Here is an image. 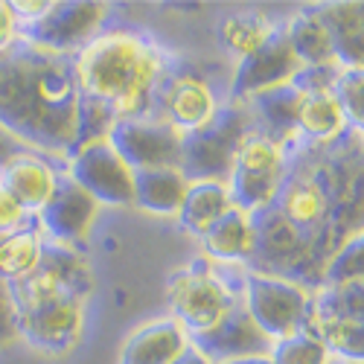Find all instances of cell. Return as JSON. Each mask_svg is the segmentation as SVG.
Returning a JSON list of instances; mask_svg holds the SVG:
<instances>
[{"label": "cell", "mask_w": 364, "mask_h": 364, "mask_svg": "<svg viewBox=\"0 0 364 364\" xmlns=\"http://www.w3.org/2000/svg\"><path fill=\"white\" fill-rule=\"evenodd\" d=\"M286 178H289V149L254 129L242 137L225 184L233 207L254 216L265 207H274Z\"/></svg>", "instance_id": "5b68a950"}, {"label": "cell", "mask_w": 364, "mask_h": 364, "mask_svg": "<svg viewBox=\"0 0 364 364\" xmlns=\"http://www.w3.org/2000/svg\"><path fill=\"white\" fill-rule=\"evenodd\" d=\"M105 137L117 149V155L132 166V172L178 166L181 140H184V134H178L172 126H166L158 117L117 119V123H111Z\"/></svg>", "instance_id": "7c38bea8"}, {"label": "cell", "mask_w": 364, "mask_h": 364, "mask_svg": "<svg viewBox=\"0 0 364 364\" xmlns=\"http://www.w3.org/2000/svg\"><path fill=\"white\" fill-rule=\"evenodd\" d=\"M108 21V4H79V0H50L47 12L21 29V38L53 53L76 55L90 38H97Z\"/></svg>", "instance_id": "9c48e42d"}, {"label": "cell", "mask_w": 364, "mask_h": 364, "mask_svg": "<svg viewBox=\"0 0 364 364\" xmlns=\"http://www.w3.org/2000/svg\"><path fill=\"white\" fill-rule=\"evenodd\" d=\"M18 341V306L12 297V286L0 280V350Z\"/></svg>", "instance_id": "1f68e13d"}, {"label": "cell", "mask_w": 364, "mask_h": 364, "mask_svg": "<svg viewBox=\"0 0 364 364\" xmlns=\"http://www.w3.org/2000/svg\"><path fill=\"white\" fill-rule=\"evenodd\" d=\"M68 294L82 297V300L94 294V271H90V262L73 245L44 242L38 268L12 286L15 306L21 312V309H33V306H41V303L68 297Z\"/></svg>", "instance_id": "ba28073f"}, {"label": "cell", "mask_w": 364, "mask_h": 364, "mask_svg": "<svg viewBox=\"0 0 364 364\" xmlns=\"http://www.w3.org/2000/svg\"><path fill=\"white\" fill-rule=\"evenodd\" d=\"M0 132L44 158L70 155L82 137L73 55L23 38L0 53Z\"/></svg>", "instance_id": "6da1fadb"}, {"label": "cell", "mask_w": 364, "mask_h": 364, "mask_svg": "<svg viewBox=\"0 0 364 364\" xmlns=\"http://www.w3.org/2000/svg\"><path fill=\"white\" fill-rule=\"evenodd\" d=\"M97 216H100V204L90 198L76 181H70L62 169L55 193L50 196V201L44 204L41 213L33 216V222L47 242H58V245L76 248L82 239L90 236V228H94Z\"/></svg>", "instance_id": "9a60e30c"}, {"label": "cell", "mask_w": 364, "mask_h": 364, "mask_svg": "<svg viewBox=\"0 0 364 364\" xmlns=\"http://www.w3.org/2000/svg\"><path fill=\"white\" fill-rule=\"evenodd\" d=\"M187 187L190 181L178 166L134 172V207L161 219H175L181 204H184Z\"/></svg>", "instance_id": "603a6c76"}, {"label": "cell", "mask_w": 364, "mask_h": 364, "mask_svg": "<svg viewBox=\"0 0 364 364\" xmlns=\"http://www.w3.org/2000/svg\"><path fill=\"white\" fill-rule=\"evenodd\" d=\"M239 280L225 277L207 259H196L187 268L172 271V277L166 280L169 318L181 323L190 341L207 336L242 303Z\"/></svg>", "instance_id": "3957f363"}, {"label": "cell", "mask_w": 364, "mask_h": 364, "mask_svg": "<svg viewBox=\"0 0 364 364\" xmlns=\"http://www.w3.org/2000/svg\"><path fill=\"white\" fill-rule=\"evenodd\" d=\"M306 326L323 341V347L336 361H350V364L364 361V318L329 315L312 309Z\"/></svg>", "instance_id": "484cf974"}, {"label": "cell", "mask_w": 364, "mask_h": 364, "mask_svg": "<svg viewBox=\"0 0 364 364\" xmlns=\"http://www.w3.org/2000/svg\"><path fill=\"white\" fill-rule=\"evenodd\" d=\"M58 175L62 169H55L50 158L38 155V151L15 149L0 161V187H4L29 216H38L50 196L55 193Z\"/></svg>", "instance_id": "2e32d148"}, {"label": "cell", "mask_w": 364, "mask_h": 364, "mask_svg": "<svg viewBox=\"0 0 364 364\" xmlns=\"http://www.w3.org/2000/svg\"><path fill=\"white\" fill-rule=\"evenodd\" d=\"M326 23L338 68H364V6L361 4H321L315 6Z\"/></svg>", "instance_id": "cb8c5ba5"}, {"label": "cell", "mask_w": 364, "mask_h": 364, "mask_svg": "<svg viewBox=\"0 0 364 364\" xmlns=\"http://www.w3.org/2000/svg\"><path fill=\"white\" fill-rule=\"evenodd\" d=\"M297 97H294V132L300 140H309L315 146L338 143L347 132V114L341 102L332 94V85H300L291 82Z\"/></svg>", "instance_id": "e0dca14e"}, {"label": "cell", "mask_w": 364, "mask_h": 364, "mask_svg": "<svg viewBox=\"0 0 364 364\" xmlns=\"http://www.w3.org/2000/svg\"><path fill=\"white\" fill-rule=\"evenodd\" d=\"M300 62L294 58L283 29H277L274 38H268L259 50H254L251 55L239 58L233 79H230V94L228 102H248L254 97H262L268 90H277L291 85L300 76Z\"/></svg>", "instance_id": "5bb4252c"}, {"label": "cell", "mask_w": 364, "mask_h": 364, "mask_svg": "<svg viewBox=\"0 0 364 364\" xmlns=\"http://www.w3.org/2000/svg\"><path fill=\"white\" fill-rule=\"evenodd\" d=\"M364 283V236L355 230L347 236L321 271V286H355Z\"/></svg>", "instance_id": "f1b7e54d"}, {"label": "cell", "mask_w": 364, "mask_h": 364, "mask_svg": "<svg viewBox=\"0 0 364 364\" xmlns=\"http://www.w3.org/2000/svg\"><path fill=\"white\" fill-rule=\"evenodd\" d=\"M219 108H222V102L207 79H201L198 73H190V70L172 68L158 87L155 114L151 117L164 119L166 126H172L178 134L187 137V134L201 132L204 126L213 123Z\"/></svg>", "instance_id": "30bf717a"}, {"label": "cell", "mask_w": 364, "mask_h": 364, "mask_svg": "<svg viewBox=\"0 0 364 364\" xmlns=\"http://www.w3.org/2000/svg\"><path fill=\"white\" fill-rule=\"evenodd\" d=\"M280 29H283V36H286V41H289V47H291V53H294V58L300 62L303 70H309V68H338L332 36H329L326 23L321 21V15L315 12V6L300 9Z\"/></svg>", "instance_id": "7402d4cb"}, {"label": "cell", "mask_w": 364, "mask_h": 364, "mask_svg": "<svg viewBox=\"0 0 364 364\" xmlns=\"http://www.w3.org/2000/svg\"><path fill=\"white\" fill-rule=\"evenodd\" d=\"M190 347V336L169 315L140 323L119 347L117 364H175Z\"/></svg>", "instance_id": "ac0fdd59"}, {"label": "cell", "mask_w": 364, "mask_h": 364, "mask_svg": "<svg viewBox=\"0 0 364 364\" xmlns=\"http://www.w3.org/2000/svg\"><path fill=\"white\" fill-rule=\"evenodd\" d=\"M29 222H33V216H29L26 210L4 187H0V233H12V230H18Z\"/></svg>", "instance_id": "d6a6232c"}, {"label": "cell", "mask_w": 364, "mask_h": 364, "mask_svg": "<svg viewBox=\"0 0 364 364\" xmlns=\"http://www.w3.org/2000/svg\"><path fill=\"white\" fill-rule=\"evenodd\" d=\"M44 236L36 228V222H29L12 233L4 236L0 242V280H6L9 286L21 283L23 277H29L41 262L44 254Z\"/></svg>", "instance_id": "4316f807"}, {"label": "cell", "mask_w": 364, "mask_h": 364, "mask_svg": "<svg viewBox=\"0 0 364 364\" xmlns=\"http://www.w3.org/2000/svg\"><path fill=\"white\" fill-rule=\"evenodd\" d=\"M274 207L297 230L312 236L326 222V216H329V193L321 184V178L289 172V178H286V184H283Z\"/></svg>", "instance_id": "44dd1931"}, {"label": "cell", "mask_w": 364, "mask_h": 364, "mask_svg": "<svg viewBox=\"0 0 364 364\" xmlns=\"http://www.w3.org/2000/svg\"><path fill=\"white\" fill-rule=\"evenodd\" d=\"M65 175L76 181L100 207L134 204V172L117 155L108 137L79 140L65 158Z\"/></svg>", "instance_id": "52a82bcc"}, {"label": "cell", "mask_w": 364, "mask_h": 364, "mask_svg": "<svg viewBox=\"0 0 364 364\" xmlns=\"http://www.w3.org/2000/svg\"><path fill=\"white\" fill-rule=\"evenodd\" d=\"M277 21H271L265 12L257 9H245V12H233L225 15L219 21V41L236 55V58H245L254 50H259L268 38L277 36Z\"/></svg>", "instance_id": "83f0119b"}, {"label": "cell", "mask_w": 364, "mask_h": 364, "mask_svg": "<svg viewBox=\"0 0 364 364\" xmlns=\"http://www.w3.org/2000/svg\"><path fill=\"white\" fill-rule=\"evenodd\" d=\"M254 219V262L251 268L268 274L294 277L300 262L312 257V236L297 230L277 207H265Z\"/></svg>", "instance_id": "4fadbf2b"}, {"label": "cell", "mask_w": 364, "mask_h": 364, "mask_svg": "<svg viewBox=\"0 0 364 364\" xmlns=\"http://www.w3.org/2000/svg\"><path fill=\"white\" fill-rule=\"evenodd\" d=\"M222 364H271L268 355H251V358H233V361H222Z\"/></svg>", "instance_id": "d590c367"}, {"label": "cell", "mask_w": 364, "mask_h": 364, "mask_svg": "<svg viewBox=\"0 0 364 364\" xmlns=\"http://www.w3.org/2000/svg\"><path fill=\"white\" fill-rule=\"evenodd\" d=\"M201 251L207 262L228 265H251L254 262V219L242 210L228 213L201 236Z\"/></svg>", "instance_id": "ffe728a7"}, {"label": "cell", "mask_w": 364, "mask_h": 364, "mask_svg": "<svg viewBox=\"0 0 364 364\" xmlns=\"http://www.w3.org/2000/svg\"><path fill=\"white\" fill-rule=\"evenodd\" d=\"M329 364H350V361H336V358H332V361H329Z\"/></svg>", "instance_id": "8d00e7d4"}, {"label": "cell", "mask_w": 364, "mask_h": 364, "mask_svg": "<svg viewBox=\"0 0 364 364\" xmlns=\"http://www.w3.org/2000/svg\"><path fill=\"white\" fill-rule=\"evenodd\" d=\"M193 344L213 364L233 361V358H251V355H268L271 353V341L259 332V326L251 321V315L245 312L242 303L216 329H210L207 336L196 338Z\"/></svg>", "instance_id": "d6986e66"}, {"label": "cell", "mask_w": 364, "mask_h": 364, "mask_svg": "<svg viewBox=\"0 0 364 364\" xmlns=\"http://www.w3.org/2000/svg\"><path fill=\"white\" fill-rule=\"evenodd\" d=\"M268 358H271V364H329L332 361L329 350L323 347V341L309 326L283 341H274Z\"/></svg>", "instance_id": "f546056e"}, {"label": "cell", "mask_w": 364, "mask_h": 364, "mask_svg": "<svg viewBox=\"0 0 364 364\" xmlns=\"http://www.w3.org/2000/svg\"><path fill=\"white\" fill-rule=\"evenodd\" d=\"M248 132H254L248 108L239 102H225L213 123L181 140L178 169L187 175V181H219V184H225L236 149Z\"/></svg>", "instance_id": "8992f818"}, {"label": "cell", "mask_w": 364, "mask_h": 364, "mask_svg": "<svg viewBox=\"0 0 364 364\" xmlns=\"http://www.w3.org/2000/svg\"><path fill=\"white\" fill-rule=\"evenodd\" d=\"M18 38H21V23L12 12V4L9 0H0V53L9 50Z\"/></svg>", "instance_id": "836d02e7"}, {"label": "cell", "mask_w": 364, "mask_h": 364, "mask_svg": "<svg viewBox=\"0 0 364 364\" xmlns=\"http://www.w3.org/2000/svg\"><path fill=\"white\" fill-rule=\"evenodd\" d=\"M332 94L341 102L347 123L353 134H361V119H364V70L361 68H338L332 76Z\"/></svg>", "instance_id": "4dcf8cb0"}, {"label": "cell", "mask_w": 364, "mask_h": 364, "mask_svg": "<svg viewBox=\"0 0 364 364\" xmlns=\"http://www.w3.org/2000/svg\"><path fill=\"white\" fill-rule=\"evenodd\" d=\"M175 364H213V361H210V358H207V355H204V353L190 341V347L184 350V355H181Z\"/></svg>", "instance_id": "e575fe53"}, {"label": "cell", "mask_w": 364, "mask_h": 364, "mask_svg": "<svg viewBox=\"0 0 364 364\" xmlns=\"http://www.w3.org/2000/svg\"><path fill=\"white\" fill-rule=\"evenodd\" d=\"M4 236H6V233H0V242H4Z\"/></svg>", "instance_id": "74e56055"}, {"label": "cell", "mask_w": 364, "mask_h": 364, "mask_svg": "<svg viewBox=\"0 0 364 364\" xmlns=\"http://www.w3.org/2000/svg\"><path fill=\"white\" fill-rule=\"evenodd\" d=\"M172 70L166 50L140 29L105 26L73 55L82 94V137H105L117 119L155 114L158 87Z\"/></svg>", "instance_id": "7a4b0ae2"}, {"label": "cell", "mask_w": 364, "mask_h": 364, "mask_svg": "<svg viewBox=\"0 0 364 364\" xmlns=\"http://www.w3.org/2000/svg\"><path fill=\"white\" fill-rule=\"evenodd\" d=\"M85 309L82 297H55L50 303L18 312V341H26L33 350L47 355H68L85 332Z\"/></svg>", "instance_id": "8fae6325"}, {"label": "cell", "mask_w": 364, "mask_h": 364, "mask_svg": "<svg viewBox=\"0 0 364 364\" xmlns=\"http://www.w3.org/2000/svg\"><path fill=\"white\" fill-rule=\"evenodd\" d=\"M239 294L245 312L271 344L306 329L309 323L312 289L300 280L248 268L239 280Z\"/></svg>", "instance_id": "277c9868"}, {"label": "cell", "mask_w": 364, "mask_h": 364, "mask_svg": "<svg viewBox=\"0 0 364 364\" xmlns=\"http://www.w3.org/2000/svg\"><path fill=\"white\" fill-rule=\"evenodd\" d=\"M228 210H233L228 184H219V181H190L184 204H181L175 219L187 233L201 239Z\"/></svg>", "instance_id": "d4e9b609"}]
</instances>
